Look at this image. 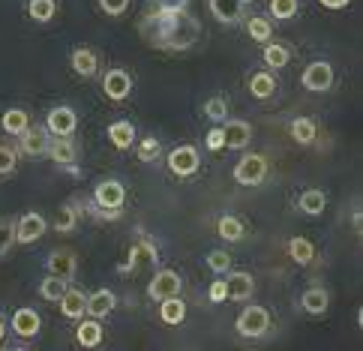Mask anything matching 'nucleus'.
Wrapping results in <instances>:
<instances>
[{
	"mask_svg": "<svg viewBox=\"0 0 363 351\" xmlns=\"http://www.w3.org/2000/svg\"><path fill=\"white\" fill-rule=\"evenodd\" d=\"M141 36L147 45L160 51H186L199 39V21L189 12H165V9H150L138 21Z\"/></svg>",
	"mask_w": 363,
	"mask_h": 351,
	"instance_id": "obj_1",
	"label": "nucleus"
},
{
	"mask_svg": "<svg viewBox=\"0 0 363 351\" xmlns=\"http://www.w3.org/2000/svg\"><path fill=\"white\" fill-rule=\"evenodd\" d=\"M126 201V186L121 184V180H99V184L94 186V207H96V216L99 219H121V207Z\"/></svg>",
	"mask_w": 363,
	"mask_h": 351,
	"instance_id": "obj_2",
	"label": "nucleus"
},
{
	"mask_svg": "<svg viewBox=\"0 0 363 351\" xmlns=\"http://www.w3.org/2000/svg\"><path fill=\"white\" fill-rule=\"evenodd\" d=\"M235 330L243 336V340H262V336L270 330V312L264 306H246L235 321Z\"/></svg>",
	"mask_w": 363,
	"mask_h": 351,
	"instance_id": "obj_3",
	"label": "nucleus"
},
{
	"mask_svg": "<svg viewBox=\"0 0 363 351\" xmlns=\"http://www.w3.org/2000/svg\"><path fill=\"white\" fill-rule=\"evenodd\" d=\"M267 177V160L262 153H246L235 165V180L240 186H258Z\"/></svg>",
	"mask_w": 363,
	"mask_h": 351,
	"instance_id": "obj_4",
	"label": "nucleus"
},
{
	"mask_svg": "<svg viewBox=\"0 0 363 351\" xmlns=\"http://www.w3.org/2000/svg\"><path fill=\"white\" fill-rule=\"evenodd\" d=\"M180 291H184V279H180V273H174V270H168V267H162V270H157L153 273V279L147 282V297L150 301H165V297H177Z\"/></svg>",
	"mask_w": 363,
	"mask_h": 351,
	"instance_id": "obj_5",
	"label": "nucleus"
},
{
	"mask_svg": "<svg viewBox=\"0 0 363 351\" xmlns=\"http://www.w3.org/2000/svg\"><path fill=\"white\" fill-rule=\"evenodd\" d=\"M165 165H168V172H172L174 177H192L199 172V165H201V156L192 145H180V147H174L172 153H168Z\"/></svg>",
	"mask_w": 363,
	"mask_h": 351,
	"instance_id": "obj_6",
	"label": "nucleus"
},
{
	"mask_svg": "<svg viewBox=\"0 0 363 351\" xmlns=\"http://www.w3.org/2000/svg\"><path fill=\"white\" fill-rule=\"evenodd\" d=\"M45 129L48 135H72L79 129V114L72 106H55L45 114Z\"/></svg>",
	"mask_w": 363,
	"mask_h": 351,
	"instance_id": "obj_7",
	"label": "nucleus"
},
{
	"mask_svg": "<svg viewBox=\"0 0 363 351\" xmlns=\"http://www.w3.org/2000/svg\"><path fill=\"white\" fill-rule=\"evenodd\" d=\"M301 82H303L306 90H313V94H324V90L333 87V67H330L328 60H313L303 69Z\"/></svg>",
	"mask_w": 363,
	"mask_h": 351,
	"instance_id": "obj_8",
	"label": "nucleus"
},
{
	"mask_svg": "<svg viewBox=\"0 0 363 351\" xmlns=\"http://www.w3.org/2000/svg\"><path fill=\"white\" fill-rule=\"evenodd\" d=\"M40 328H43V318L40 312L30 309V306H18L12 312V333L18 336V340H36L40 336Z\"/></svg>",
	"mask_w": 363,
	"mask_h": 351,
	"instance_id": "obj_9",
	"label": "nucleus"
},
{
	"mask_svg": "<svg viewBox=\"0 0 363 351\" xmlns=\"http://www.w3.org/2000/svg\"><path fill=\"white\" fill-rule=\"evenodd\" d=\"M51 160L57 162V168H67V172L75 174V160H79V147H75V141L69 135H55L48 141V153Z\"/></svg>",
	"mask_w": 363,
	"mask_h": 351,
	"instance_id": "obj_10",
	"label": "nucleus"
},
{
	"mask_svg": "<svg viewBox=\"0 0 363 351\" xmlns=\"http://www.w3.org/2000/svg\"><path fill=\"white\" fill-rule=\"evenodd\" d=\"M255 291V279L246 270H228L225 273V301H250Z\"/></svg>",
	"mask_w": 363,
	"mask_h": 351,
	"instance_id": "obj_11",
	"label": "nucleus"
},
{
	"mask_svg": "<svg viewBox=\"0 0 363 351\" xmlns=\"http://www.w3.org/2000/svg\"><path fill=\"white\" fill-rule=\"evenodd\" d=\"M102 94H106L111 102H123L129 94H133V78H129L126 69H108L102 75Z\"/></svg>",
	"mask_w": 363,
	"mask_h": 351,
	"instance_id": "obj_12",
	"label": "nucleus"
},
{
	"mask_svg": "<svg viewBox=\"0 0 363 351\" xmlns=\"http://www.w3.org/2000/svg\"><path fill=\"white\" fill-rule=\"evenodd\" d=\"M45 228H48V223L43 213H36V211L24 213L16 223V243H36L45 234Z\"/></svg>",
	"mask_w": 363,
	"mask_h": 351,
	"instance_id": "obj_13",
	"label": "nucleus"
},
{
	"mask_svg": "<svg viewBox=\"0 0 363 351\" xmlns=\"http://www.w3.org/2000/svg\"><path fill=\"white\" fill-rule=\"evenodd\" d=\"M223 135H225V147L228 150H246L252 145V126L246 121H223Z\"/></svg>",
	"mask_w": 363,
	"mask_h": 351,
	"instance_id": "obj_14",
	"label": "nucleus"
},
{
	"mask_svg": "<svg viewBox=\"0 0 363 351\" xmlns=\"http://www.w3.org/2000/svg\"><path fill=\"white\" fill-rule=\"evenodd\" d=\"M48 129L45 126H28L24 133L18 135V147L21 153L28 156H45L48 153Z\"/></svg>",
	"mask_w": 363,
	"mask_h": 351,
	"instance_id": "obj_15",
	"label": "nucleus"
},
{
	"mask_svg": "<svg viewBox=\"0 0 363 351\" xmlns=\"http://www.w3.org/2000/svg\"><path fill=\"white\" fill-rule=\"evenodd\" d=\"M45 270L55 273V277H60V279H72L75 270H79V258H75L72 250H55L45 258Z\"/></svg>",
	"mask_w": 363,
	"mask_h": 351,
	"instance_id": "obj_16",
	"label": "nucleus"
},
{
	"mask_svg": "<svg viewBox=\"0 0 363 351\" xmlns=\"http://www.w3.org/2000/svg\"><path fill=\"white\" fill-rule=\"evenodd\" d=\"M60 312H63V318H69V321H79L87 316V294L79 291V289H67L60 294Z\"/></svg>",
	"mask_w": 363,
	"mask_h": 351,
	"instance_id": "obj_17",
	"label": "nucleus"
},
{
	"mask_svg": "<svg viewBox=\"0 0 363 351\" xmlns=\"http://www.w3.org/2000/svg\"><path fill=\"white\" fill-rule=\"evenodd\" d=\"M114 306H118V297H114L111 289H96L87 294V316L94 318H108Z\"/></svg>",
	"mask_w": 363,
	"mask_h": 351,
	"instance_id": "obj_18",
	"label": "nucleus"
},
{
	"mask_svg": "<svg viewBox=\"0 0 363 351\" xmlns=\"http://www.w3.org/2000/svg\"><path fill=\"white\" fill-rule=\"evenodd\" d=\"M207 6H211V16L219 21V24H240L243 18V4L240 0H207Z\"/></svg>",
	"mask_w": 363,
	"mask_h": 351,
	"instance_id": "obj_19",
	"label": "nucleus"
},
{
	"mask_svg": "<svg viewBox=\"0 0 363 351\" xmlns=\"http://www.w3.org/2000/svg\"><path fill=\"white\" fill-rule=\"evenodd\" d=\"M69 67L75 69V75L82 78H94L99 72V57L94 48H75L72 57H69Z\"/></svg>",
	"mask_w": 363,
	"mask_h": 351,
	"instance_id": "obj_20",
	"label": "nucleus"
},
{
	"mask_svg": "<svg viewBox=\"0 0 363 351\" xmlns=\"http://www.w3.org/2000/svg\"><path fill=\"white\" fill-rule=\"evenodd\" d=\"M75 340H79V345H84V348L102 345V324H99V318H94V316L79 318V328H75Z\"/></svg>",
	"mask_w": 363,
	"mask_h": 351,
	"instance_id": "obj_21",
	"label": "nucleus"
},
{
	"mask_svg": "<svg viewBox=\"0 0 363 351\" xmlns=\"http://www.w3.org/2000/svg\"><path fill=\"white\" fill-rule=\"evenodd\" d=\"M28 126H30V114L24 108H9V111H4V117H0V129L12 138H18Z\"/></svg>",
	"mask_w": 363,
	"mask_h": 351,
	"instance_id": "obj_22",
	"label": "nucleus"
},
{
	"mask_svg": "<svg viewBox=\"0 0 363 351\" xmlns=\"http://www.w3.org/2000/svg\"><path fill=\"white\" fill-rule=\"evenodd\" d=\"M330 306V294L324 289H306L303 297H301V309L306 316H324Z\"/></svg>",
	"mask_w": 363,
	"mask_h": 351,
	"instance_id": "obj_23",
	"label": "nucleus"
},
{
	"mask_svg": "<svg viewBox=\"0 0 363 351\" xmlns=\"http://www.w3.org/2000/svg\"><path fill=\"white\" fill-rule=\"evenodd\" d=\"M160 318L165 324H172V328H177V324H184L186 318V303H184V297H165V301H160Z\"/></svg>",
	"mask_w": 363,
	"mask_h": 351,
	"instance_id": "obj_24",
	"label": "nucleus"
},
{
	"mask_svg": "<svg viewBox=\"0 0 363 351\" xmlns=\"http://www.w3.org/2000/svg\"><path fill=\"white\" fill-rule=\"evenodd\" d=\"M324 207H328V195L321 189H306V192H301V199H297V211L306 213V216L324 213Z\"/></svg>",
	"mask_w": 363,
	"mask_h": 351,
	"instance_id": "obj_25",
	"label": "nucleus"
},
{
	"mask_svg": "<svg viewBox=\"0 0 363 351\" xmlns=\"http://www.w3.org/2000/svg\"><path fill=\"white\" fill-rule=\"evenodd\" d=\"M108 138L118 150H129L133 147V138H135V126L129 121H114V123H108Z\"/></svg>",
	"mask_w": 363,
	"mask_h": 351,
	"instance_id": "obj_26",
	"label": "nucleus"
},
{
	"mask_svg": "<svg viewBox=\"0 0 363 351\" xmlns=\"http://www.w3.org/2000/svg\"><path fill=\"white\" fill-rule=\"evenodd\" d=\"M79 204H75V201H67V204H63L60 207V211H57V216H55V231L57 234H72L75 228H79Z\"/></svg>",
	"mask_w": 363,
	"mask_h": 351,
	"instance_id": "obj_27",
	"label": "nucleus"
},
{
	"mask_svg": "<svg viewBox=\"0 0 363 351\" xmlns=\"http://www.w3.org/2000/svg\"><path fill=\"white\" fill-rule=\"evenodd\" d=\"M246 33H250L252 43H270V36H274V21L267 16H250L246 18Z\"/></svg>",
	"mask_w": 363,
	"mask_h": 351,
	"instance_id": "obj_28",
	"label": "nucleus"
},
{
	"mask_svg": "<svg viewBox=\"0 0 363 351\" xmlns=\"http://www.w3.org/2000/svg\"><path fill=\"white\" fill-rule=\"evenodd\" d=\"M289 133L297 145H313L315 135H318V126H315V121H309V117H294L289 123Z\"/></svg>",
	"mask_w": 363,
	"mask_h": 351,
	"instance_id": "obj_29",
	"label": "nucleus"
},
{
	"mask_svg": "<svg viewBox=\"0 0 363 351\" xmlns=\"http://www.w3.org/2000/svg\"><path fill=\"white\" fill-rule=\"evenodd\" d=\"M250 94L255 99H270L277 94V78L270 72H252L250 75Z\"/></svg>",
	"mask_w": 363,
	"mask_h": 351,
	"instance_id": "obj_30",
	"label": "nucleus"
},
{
	"mask_svg": "<svg viewBox=\"0 0 363 351\" xmlns=\"http://www.w3.org/2000/svg\"><path fill=\"white\" fill-rule=\"evenodd\" d=\"M216 234H219L223 240H228V243H238V240H243L246 225H243L240 216H223V219L216 223Z\"/></svg>",
	"mask_w": 363,
	"mask_h": 351,
	"instance_id": "obj_31",
	"label": "nucleus"
},
{
	"mask_svg": "<svg viewBox=\"0 0 363 351\" xmlns=\"http://www.w3.org/2000/svg\"><path fill=\"white\" fill-rule=\"evenodd\" d=\"M262 57H264V67H270V69H282V67H289L291 51L285 48L282 43H264Z\"/></svg>",
	"mask_w": 363,
	"mask_h": 351,
	"instance_id": "obj_32",
	"label": "nucleus"
},
{
	"mask_svg": "<svg viewBox=\"0 0 363 351\" xmlns=\"http://www.w3.org/2000/svg\"><path fill=\"white\" fill-rule=\"evenodd\" d=\"M67 289H69V279H60V277H55V273H48V277L40 282V297L48 303H57L60 294Z\"/></svg>",
	"mask_w": 363,
	"mask_h": 351,
	"instance_id": "obj_33",
	"label": "nucleus"
},
{
	"mask_svg": "<svg viewBox=\"0 0 363 351\" xmlns=\"http://www.w3.org/2000/svg\"><path fill=\"white\" fill-rule=\"evenodd\" d=\"M289 255L294 258V262L297 264H313V258H315V246L313 243H309L306 238H291L289 240Z\"/></svg>",
	"mask_w": 363,
	"mask_h": 351,
	"instance_id": "obj_34",
	"label": "nucleus"
},
{
	"mask_svg": "<svg viewBox=\"0 0 363 351\" xmlns=\"http://www.w3.org/2000/svg\"><path fill=\"white\" fill-rule=\"evenodd\" d=\"M55 12H57V0H28V16L33 21L45 24L55 18Z\"/></svg>",
	"mask_w": 363,
	"mask_h": 351,
	"instance_id": "obj_35",
	"label": "nucleus"
},
{
	"mask_svg": "<svg viewBox=\"0 0 363 351\" xmlns=\"http://www.w3.org/2000/svg\"><path fill=\"white\" fill-rule=\"evenodd\" d=\"M160 138H153V135H147V138H141L138 141V147H135V156L141 162H157V156H160Z\"/></svg>",
	"mask_w": 363,
	"mask_h": 351,
	"instance_id": "obj_36",
	"label": "nucleus"
},
{
	"mask_svg": "<svg viewBox=\"0 0 363 351\" xmlns=\"http://www.w3.org/2000/svg\"><path fill=\"white\" fill-rule=\"evenodd\" d=\"M297 9H301V4H297V0H270V16L279 18V21L294 18Z\"/></svg>",
	"mask_w": 363,
	"mask_h": 351,
	"instance_id": "obj_37",
	"label": "nucleus"
},
{
	"mask_svg": "<svg viewBox=\"0 0 363 351\" xmlns=\"http://www.w3.org/2000/svg\"><path fill=\"white\" fill-rule=\"evenodd\" d=\"M207 267H211L216 277H225V273L231 270V255L225 250H213L211 255H207Z\"/></svg>",
	"mask_w": 363,
	"mask_h": 351,
	"instance_id": "obj_38",
	"label": "nucleus"
},
{
	"mask_svg": "<svg viewBox=\"0 0 363 351\" xmlns=\"http://www.w3.org/2000/svg\"><path fill=\"white\" fill-rule=\"evenodd\" d=\"M204 114L211 117L213 123H223L225 117H228V106H225V99L223 96H211L204 102Z\"/></svg>",
	"mask_w": 363,
	"mask_h": 351,
	"instance_id": "obj_39",
	"label": "nucleus"
},
{
	"mask_svg": "<svg viewBox=\"0 0 363 351\" xmlns=\"http://www.w3.org/2000/svg\"><path fill=\"white\" fill-rule=\"evenodd\" d=\"M12 246H16V225L9 219H0V258H4Z\"/></svg>",
	"mask_w": 363,
	"mask_h": 351,
	"instance_id": "obj_40",
	"label": "nucleus"
},
{
	"mask_svg": "<svg viewBox=\"0 0 363 351\" xmlns=\"http://www.w3.org/2000/svg\"><path fill=\"white\" fill-rule=\"evenodd\" d=\"M16 165H18V153L12 150L9 145H0V177H6L16 172Z\"/></svg>",
	"mask_w": 363,
	"mask_h": 351,
	"instance_id": "obj_41",
	"label": "nucleus"
},
{
	"mask_svg": "<svg viewBox=\"0 0 363 351\" xmlns=\"http://www.w3.org/2000/svg\"><path fill=\"white\" fill-rule=\"evenodd\" d=\"M138 246H141V252L147 255V262H150V264H160V250H157V243H153L141 228H138Z\"/></svg>",
	"mask_w": 363,
	"mask_h": 351,
	"instance_id": "obj_42",
	"label": "nucleus"
},
{
	"mask_svg": "<svg viewBox=\"0 0 363 351\" xmlns=\"http://www.w3.org/2000/svg\"><path fill=\"white\" fill-rule=\"evenodd\" d=\"M204 145H207V150H225V135H223V123L219 126H213L211 133H207V138H204Z\"/></svg>",
	"mask_w": 363,
	"mask_h": 351,
	"instance_id": "obj_43",
	"label": "nucleus"
},
{
	"mask_svg": "<svg viewBox=\"0 0 363 351\" xmlns=\"http://www.w3.org/2000/svg\"><path fill=\"white\" fill-rule=\"evenodd\" d=\"M99 9L106 12V16L118 18V16H123V12L129 9V0H99Z\"/></svg>",
	"mask_w": 363,
	"mask_h": 351,
	"instance_id": "obj_44",
	"label": "nucleus"
},
{
	"mask_svg": "<svg viewBox=\"0 0 363 351\" xmlns=\"http://www.w3.org/2000/svg\"><path fill=\"white\" fill-rule=\"evenodd\" d=\"M141 255H145V252H141V246H138V240L133 243V246H129V252H126V262L121 264V273H129V270H138V262H141Z\"/></svg>",
	"mask_w": 363,
	"mask_h": 351,
	"instance_id": "obj_45",
	"label": "nucleus"
},
{
	"mask_svg": "<svg viewBox=\"0 0 363 351\" xmlns=\"http://www.w3.org/2000/svg\"><path fill=\"white\" fill-rule=\"evenodd\" d=\"M153 9H165V12H184V9H189V0H153Z\"/></svg>",
	"mask_w": 363,
	"mask_h": 351,
	"instance_id": "obj_46",
	"label": "nucleus"
},
{
	"mask_svg": "<svg viewBox=\"0 0 363 351\" xmlns=\"http://www.w3.org/2000/svg\"><path fill=\"white\" fill-rule=\"evenodd\" d=\"M207 297H211V303H223L225 301V279H216L211 285V291H207Z\"/></svg>",
	"mask_w": 363,
	"mask_h": 351,
	"instance_id": "obj_47",
	"label": "nucleus"
},
{
	"mask_svg": "<svg viewBox=\"0 0 363 351\" xmlns=\"http://www.w3.org/2000/svg\"><path fill=\"white\" fill-rule=\"evenodd\" d=\"M321 6H328V9H345L348 6V0H318Z\"/></svg>",
	"mask_w": 363,
	"mask_h": 351,
	"instance_id": "obj_48",
	"label": "nucleus"
},
{
	"mask_svg": "<svg viewBox=\"0 0 363 351\" xmlns=\"http://www.w3.org/2000/svg\"><path fill=\"white\" fill-rule=\"evenodd\" d=\"M4 336H6V318L0 316V342H4Z\"/></svg>",
	"mask_w": 363,
	"mask_h": 351,
	"instance_id": "obj_49",
	"label": "nucleus"
},
{
	"mask_svg": "<svg viewBox=\"0 0 363 351\" xmlns=\"http://www.w3.org/2000/svg\"><path fill=\"white\" fill-rule=\"evenodd\" d=\"M240 4H252V0H240Z\"/></svg>",
	"mask_w": 363,
	"mask_h": 351,
	"instance_id": "obj_50",
	"label": "nucleus"
}]
</instances>
